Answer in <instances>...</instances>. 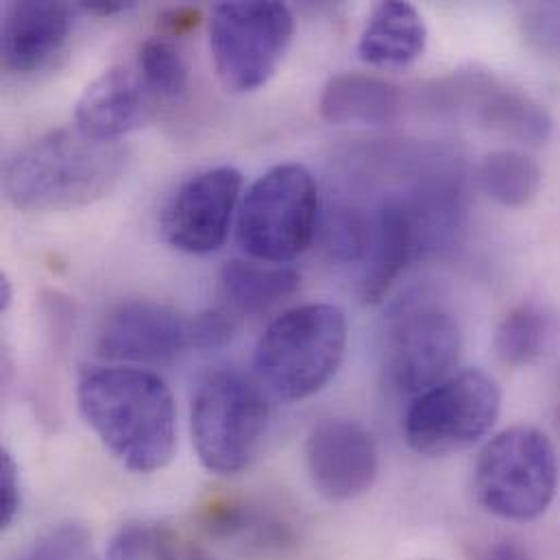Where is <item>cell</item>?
<instances>
[{
	"instance_id": "cell-19",
	"label": "cell",
	"mask_w": 560,
	"mask_h": 560,
	"mask_svg": "<svg viewBox=\"0 0 560 560\" xmlns=\"http://www.w3.org/2000/svg\"><path fill=\"white\" fill-rule=\"evenodd\" d=\"M541 184L539 162L524 151H491L478 166L480 190L502 208H526L537 199Z\"/></svg>"
},
{
	"instance_id": "cell-13",
	"label": "cell",
	"mask_w": 560,
	"mask_h": 560,
	"mask_svg": "<svg viewBox=\"0 0 560 560\" xmlns=\"http://www.w3.org/2000/svg\"><path fill=\"white\" fill-rule=\"evenodd\" d=\"M305 467L312 487L325 500L351 502L369 493L377 480V443L360 421L323 419L307 434Z\"/></svg>"
},
{
	"instance_id": "cell-5",
	"label": "cell",
	"mask_w": 560,
	"mask_h": 560,
	"mask_svg": "<svg viewBox=\"0 0 560 560\" xmlns=\"http://www.w3.org/2000/svg\"><path fill=\"white\" fill-rule=\"evenodd\" d=\"M269 423L271 406L265 393L236 371L210 373L192 397V445L210 474L245 471L256 460Z\"/></svg>"
},
{
	"instance_id": "cell-11",
	"label": "cell",
	"mask_w": 560,
	"mask_h": 560,
	"mask_svg": "<svg viewBox=\"0 0 560 560\" xmlns=\"http://www.w3.org/2000/svg\"><path fill=\"white\" fill-rule=\"evenodd\" d=\"M241 190L243 175L234 166H217L188 177L164 206L160 221L164 241L190 256H208L221 249Z\"/></svg>"
},
{
	"instance_id": "cell-18",
	"label": "cell",
	"mask_w": 560,
	"mask_h": 560,
	"mask_svg": "<svg viewBox=\"0 0 560 560\" xmlns=\"http://www.w3.org/2000/svg\"><path fill=\"white\" fill-rule=\"evenodd\" d=\"M301 285V276L283 265H265L232 260L221 269L219 290L230 312L234 314H260L267 312Z\"/></svg>"
},
{
	"instance_id": "cell-4",
	"label": "cell",
	"mask_w": 560,
	"mask_h": 560,
	"mask_svg": "<svg viewBox=\"0 0 560 560\" xmlns=\"http://www.w3.org/2000/svg\"><path fill=\"white\" fill-rule=\"evenodd\" d=\"M557 447L533 425H513L480 450L474 467L478 504L506 522H533L548 513L559 491Z\"/></svg>"
},
{
	"instance_id": "cell-8",
	"label": "cell",
	"mask_w": 560,
	"mask_h": 560,
	"mask_svg": "<svg viewBox=\"0 0 560 560\" xmlns=\"http://www.w3.org/2000/svg\"><path fill=\"white\" fill-rule=\"evenodd\" d=\"M500 410L498 382L480 369H467L415 397L404 419V439L421 456L447 458L480 443Z\"/></svg>"
},
{
	"instance_id": "cell-28",
	"label": "cell",
	"mask_w": 560,
	"mask_h": 560,
	"mask_svg": "<svg viewBox=\"0 0 560 560\" xmlns=\"http://www.w3.org/2000/svg\"><path fill=\"white\" fill-rule=\"evenodd\" d=\"M469 560H535L526 546L513 539H495L482 546H474Z\"/></svg>"
},
{
	"instance_id": "cell-25",
	"label": "cell",
	"mask_w": 560,
	"mask_h": 560,
	"mask_svg": "<svg viewBox=\"0 0 560 560\" xmlns=\"http://www.w3.org/2000/svg\"><path fill=\"white\" fill-rule=\"evenodd\" d=\"M526 39L541 52L560 57V4H530L522 15Z\"/></svg>"
},
{
	"instance_id": "cell-31",
	"label": "cell",
	"mask_w": 560,
	"mask_h": 560,
	"mask_svg": "<svg viewBox=\"0 0 560 560\" xmlns=\"http://www.w3.org/2000/svg\"><path fill=\"white\" fill-rule=\"evenodd\" d=\"M13 301V283L7 273H0V312H7Z\"/></svg>"
},
{
	"instance_id": "cell-23",
	"label": "cell",
	"mask_w": 560,
	"mask_h": 560,
	"mask_svg": "<svg viewBox=\"0 0 560 560\" xmlns=\"http://www.w3.org/2000/svg\"><path fill=\"white\" fill-rule=\"evenodd\" d=\"M371 221L351 206H338L329 212L323 228V249L336 262L364 260L371 247Z\"/></svg>"
},
{
	"instance_id": "cell-12",
	"label": "cell",
	"mask_w": 560,
	"mask_h": 560,
	"mask_svg": "<svg viewBox=\"0 0 560 560\" xmlns=\"http://www.w3.org/2000/svg\"><path fill=\"white\" fill-rule=\"evenodd\" d=\"M195 349L192 318L155 301H122L101 320L96 351L125 364H171Z\"/></svg>"
},
{
	"instance_id": "cell-10",
	"label": "cell",
	"mask_w": 560,
	"mask_h": 560,
	"mask_svg": "<svg viewBox=\"0 0 560 560\" xmlns=\"http://www.w3.org/2000/svg\"><path fill=\"white\" fill-rule=\"evenodd\" d=\"M428 103L441 112L474 114L487 129L528 147L548 144L555 133V118L546 105L480 70L436 81L428 92Z\"/></svg>"
},
{
	"instance_id": "cell-24",
	"label": "cell",
	"mask_w": 560,
	"mask_h": 560,
	"mask_svg": "<svg viewBox=\"0 0 560 560\" xmlns=\"http://www.w3.org/2000/svg\"><path fill=\"white\" fill-rule=\"evenodd\" d=\"M90 548L85 526L68 522L48 528L13 560H81Z\"/></svg>"
},
{
	"instance_id": "cell-15",
	"label": "cell",
	"mask_w": 560,
	"mask_h": 560,
	"mask_svg": "<svg viewBox=\"0 0 560 560\" xmlns=\"http://www.w3.org/2000/svg\"><path fill=\"white\" fill-rule=\"evenodd\" d=\"M72 11L63 2H11L2 20V66L11 74L42 70L68 42Z\"/></svg>"
},
{
	"instance_id": "cell-30",
	"label": "cell",
	"mask_w": 560,
	"mask_h": 560,
	"mask_svg": "<svg viewBox=\"0 0 560 560\" xmlns=\"http://www.w3.org/2000/svg\"><path fill=\"white\" fill-rule=\"evenodd\" d=\"M136 2H120V0H92V2H81V9H85L88 13L101 15V18H109V15H118L125 13L129 9H133Z\"/></svg>"
},
{
	"instance_id": "cell-2",
	"label": "cell",
	"mask_w": 560,
	"mask_h": 560,
	"mask_svg": "<svg viewBox=\"0 0 560 560\" xmlns=\"http://www.w3.org/2000/svg\"><path fill=\"white\" fill-rule=\"evenodd\" d=\"M127 160L120 142H101L77 127H59L13 153L4 166L2 190L20 212L77 210L105 199L120 184Z\"/></svg>"
},
{
	"instance_id": "cell-1",
	"label": "cell",
	"mask_w": 560,
	"mask_h": 560,
	"mask_svg": "<svg viewBox=\"0 0 560 560\" xmlns=\"http://www.w3.org/2000/svg\"><path fill=\"white\" fill-rule=\"evenodd\" d=\"M79 410L105 450L129 471L164 469L177 450V404L168 384L138 366L88 369Z\"/></svg>"
},
{
	"instance_id": "cell-16",
	"label": "cell",
	"mask_w": 560,
	"mask_h": 560,
	"mask_svg": "<svg viewBox=\"0 0 560 560\" xmlns=\"http://www.w3.org/2000/svg\"><path fill=\"white\" fill-rule=\"evenodd\" d=\"M318 112L329 125H390L404 112V92L375 74L338 72L325 83Z\"/></svg>"
},
{
	"instance_id": "cell-27",
	"label": "cell",
	"mask_w": 560,
	"mask_h": 560,
	"mask_svg": "<svg viewBox=\"0 0 560 560\" xmlns=\"http://www.w3.org/2000/svg\"><path fill=\"white\" fill-rule=\"evenodd\" d=\"M22 506V487L20 469L15 458L2 450L0 452V528L9 530L20 515Z\"/></svg>"
},
{
	"instance_id": "cell-6",
	"label": "cell",
	"mask_w": 560,
	"mask_h": 560,
	"mask_svg": "<svg viewBox=\"0 0 560 560\" xmlns=\"http://www.w3.org/2000/svg\"><path fill=\"white\" fill-rule=\"evenodd\" d=\"M318 228V188L312 173L285 162L247 190L236 223L241 249L258 262L285 265L299 258Z\"/></svg>"
},
{
	"instance_id": "cell-29",
	"label": "cell",
	"mask_w": 560,
	"mask_h": 560,
	"mask_svg": "<svg viewBox=\"0 0 560 560\" xmlns=\"http://www.w3.org/2000/svg\"><path fill=\"white\" fill-rule=\"evenodd\" d=\"M201 13L192 7H177V9H171L162 15V24L168 28V33L173 35H182L186 33L188 28L197 26Z\"/></svg>"
},
{
	"instance_id": "cell-14",
	"label": "cell",
	"mask_w": 560,
	"mask_h": 560,
	"mask_svg": "<svg viewBox=\"0 0 560 560\" xmlns=\"http://www.w3.org/2000/svg\"><path fill=\"white\" fill-rule=\"evenodd\" d=\"M153 101L138 70L112 66L81 92L74 105V127L88 138L120 142L149 122Z\"/></svg>"
},
{
	"instance_id": "cell-3",
	"label": "cell",
	"mask_w": 560,
	"mask_h": 560,
	"mask_svg": "<svg viewBox=\"0 0 560 560\" xmlns=\"http://www.w3.org/2000/svg\"><path fill=\"white\" fill-rule=\"evenodd\" d=\"M347 316L331 303L285 310L258 340L254 369L262 386L281 401H301L323 390L347 351Z\"/></svg>"
},
{
	"instance_id": "cell-26",
	"label": "cell",
	"mask_w": 560,
	"mask_h": 560,
	"mask_svg": "<svg viewBox=\"0 0 560 560\" xmlns=\"http://www.w3.org/2000/svg\"><path fill=\"white\" fill-rule=\"evenodd\" d=\"M195 349L208 351L228 345L236 331V318L230 310H208L192 316Z\"/></svg>"
},
{
	"instance_id": "cell-7",
	"label": "cell",
	"mask_w": 560,
	"mask_h": 560,
	"mask_svg": "<svg viewBox=\"0 0 560 560\" xmlns=\"http://www.w3.org/2000/svg\"><path fill=\"white\" fill-rule=\"evenodd\" d=\"M294 37V15L276 0L221 2L210 18L214 70L228 92L247 94L265 88Z\"/></svg>"
},
{
	"instance_id": "cell-21",
	"label": "cell",
	"mask_w": 560,
	"mask_h": 560,
	"mask_svg": "<svg viewBox=\"0 0 560 560\" xmlns=\"http://www.w3.org/2000/svg\"><path fill=\"white\" fill-rule=\"evenodd\" d=\"M555 320L546 307L535 301L515 305L495 331V353L502 364L522 369L537 362L550 347Z\"/></svg>"
},
{
	"instance_id": "cell-20",
	"label": "cell",
	"mask_w": 560,
	"mask_h": 560,
	"mask_svg": "<svg viewBox=\"0 0 560 560\" xmlns=\"http://www.w3.org/2000/svg\"><path fill=\"white\" fill-rule=\"evenodd\" d=\"M103 560H214V557L173 526L129 522L112 537Z\"/></svg>"
},
{
	"instance_id": "cell-22",
	"label": "cell",
	"mask_w": 560,
	"mask_h": 560,
	"mask_svg": "<svg viewBox=\"0 0 560 560\" xmlns=\"http://www.w3.org/2000/svg\"><path fill=\"white\" fill-rule=\"evenodd\" d=\"M138 72L155 98L179 101L190 90L188 61L168 37L153 35L140 46Z\"/></svg>"
},
{
	"instance_id": "cell-17",
	"label": "cell",
	"mask_w": 560,
	"mask_h": 560,
	"mask_svg": "<svg viewBox=\"0 0 560 560\" xmlns=\"http://www.w3.org/2000/svg\"><path fill=\"white\" fill-rule=\"evenodd\" d=\"M428 46V26L410 2L386 0L373 7L360 39L358 57L373 68H406Z\"/></svg>"
},
{
	"instance_id": "cell-9",
	"label": "cell",
	"mask_w": 560,
	"mask_h": 560,
	"mask_svg": "<svg viewBox=\"0 0 560 560\" xmlns=\"http://www.w3.org/2000/svg\"><path fill=\"white\" fill-rule=\"evenodd\" d=\"M463 336L454 314L423 296L399 301L386 323L384 373L388 384L419 397L454 375Z\"/></svg>"
}]
</instances>
